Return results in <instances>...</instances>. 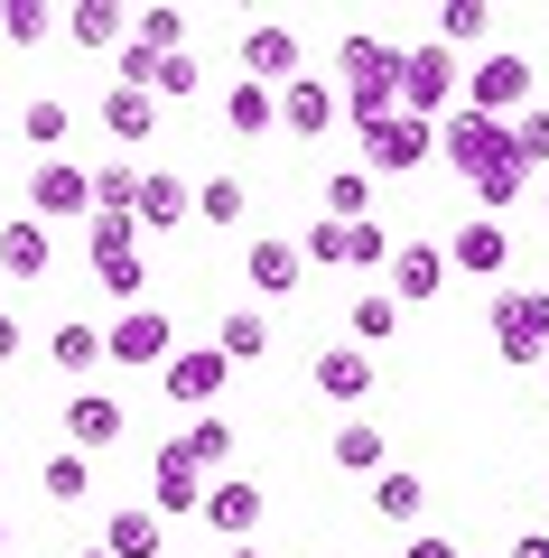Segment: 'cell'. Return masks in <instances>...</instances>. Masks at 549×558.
Listing matches in <instances>:
<instances>
[{"instance_id": "7dc6e473", "label": "cell", "mask_w": 549, "mask_h": 558, "mask_svg": "<svg viewBox=\"0 0 549 558\" xmlns=\"http://www.w3.org/2000/svg\"><path fill=\"white\" fill-rule=\"evenodd\" d=\"M0 549H10V531H0Z\"/></svg>"}, {"instance_id": "ab89813d", "label": "cell", "mask_w": 549, "mask_h": 558, "mask_svg": "<svg viewBox=\"0 0 549 558\" xmlns=\"http://www.w3.org/2000/svg\"><path fill=\"white\" fill-rule=\"evenodd\" d=\"M522 186H530V168H522V159H503V168H485V178H475V196H485V205H493V223H503V205L522 196Z\"/></svg>"}, {"instance_id": "1f68e13d", "label": "cell", "mask_w": 549, "mask_h": 558, "mask_svg": "<svg viewBox=\"0 0 549 558\" xmlns=\"http://www.w3.org/2000/svg\"><path fill=\"white\" fill-rule=\"evenodd\" d=\"M429 512V475H401V465H382V521H419Z\"/></svg>"}, {"instance_id": "5bb4252c", "label": "cell", "mask_w": 549, "mask_h": 558, "mask_svg": "<svg viewBox=\"0 0 549 558\" xmlns=\"http://www.w3.org/2000/svg\"><path fill=\"white\" fill-rule=\"evenodd\" d=\"M373 354H363V344H326V354H317V391L335 400V410H363V391H373Z\"/></svg>"}, {"instance_id": "d4e9b609", "label": "cell", "mask_w": 549, "mask_h": 558, "mask_svg": "<svg viewBox=\"0 0 549 558\" xmlns=\"http://www.w3.org/2000/svg\"><path fill=\"white\" fill-rule=\"evenodd\" d=\"M215 354L224 363H261V354H271V317H261V307H234L224 336H215Z\"/></svg>"}, {"instance_id": "f546056e", "label": "cell", "mask_w": 549, "mask_h": 558, "mask_svg": "<svg viewBox=\"0 0 549 558\" xmlns=\"http://www.w3.org/2000/svg\"><path fill=\"white\" fill-rule=\"evenodd\" d=\"M373 215V178H363V168H335L326 178V223H363Z\"/></svg>"}, {"instance_id": "b9f144b4", "label": "cell", "mask_w": 549, "mask_h": 558, "mask_svg": "<svg viewBox=\"0 0 549 558\" xmlns=\"http://www.w3.org/2000/svg\"><path fill=\"white\" fill-rule=\"evenodd\" d=\"M205 223H242V205H252V196H242V178H205Z\"/></svg>"}, {"instance_id": "30bf717a", "label": "cell", "mask_w": 549, "mask_h": 558, "mask_svg": "<svg viewBox=\"0 0 549 558\" xmlns=\"http://www.w3.org/2000/svg\"><path fill=\"white\" fill-rule=\"evenodd\" d=\"M382 270H392V307H429L438 299V289H447V252H438V242L429 233H419V242H392V260H382Z\"/></svg>"}, {"instance_id": "484cf974", "label": "cell", "mask_w": 549, "mask_h": 558, "mask_svg": "<svg viewBox=\"0 0 549 558\" xmlns=\"http://www.w3.org/2000/svg\"><path fill=\"white\" fill-rule=\"evenodd\" d=\"M131 47H140V57H187V10H140Z\"/></svg>"}, {"instance_id": "681fc988", "label": "cell", "mask_w": 549, "mask_h": 558, "mask_svg": "<svg viewBox=\"0 0 549 558\" xmlns=\"http://www.w3.org/2000/svg\"><path fill=\"white\" fill-rule=\"evenodd\" d=\"M540 502H549V484H540Z\"/></svg>"}, {"instance_id": "5b68a950", "label": "cell", "mask_w": 549, "mask_h": 558, "mask_svg": "<svg viewBox=\"0 0 549 558\" xmlns=\"http://www.w3.org/2000/svg\"><path fill=\"white\" fill-rule=\"evenodd\" d=\"M84 242H94V279L112 289V299H140L150 289V260H140V233L121 215H94L84 223Z\"/></svg>"}, {"instance_id": "e575fe53", "label": "cell", "mask_w": 549, "mask_h": 558, "mask_svg": "<svg viewBox=\"0 0 549 558\" xmlns=\"http://www.w3.org/2000/svg\"><path fill=\"white\" fill-rule=\"evenodd\" d=\"M65 28H75V47H112V38H121V28H131V20H121L112 0H84V10H75V20H65Z\"/></svg>"}, {"instance_id": "7c38bea8", "label": "cell", "mask_w": 549, "mask_h": 558, "mask_svg": "<svg viewBox=\"0 0 549 558\" xmlns=\"http://www.w3.org/2000/svg\"><path fill=\"white\" fill-rule=\"evenodd\" d=\"M242 279H252L261 299H298V279H308V260H298L289 233H261L252 252H242Z\"/></svg>"}, {"instance_id": "8fae6325", "label": "cell", "mask_w": 549, "mask_h": 558, "mask_svg": "<svg viewBox=\"0 0 549 558\" xmlns=\"http://www.w3.org/2000/svg\"><path fill=\"white\" fill-rule=\"evenodd\" d=\"M271 121H279V131H298V140H326L335 131V84L326 75H289L271 94Z\"/></svg>"}, {"instance_id": "f1b7e54d", "label": "cell", "mask_w": 549, "mask_h": 558, "mask_svg": "<svg viewBox=\"0 0 549 558\" xmlns=\"http://www.w3.org/2000/svg\"><path fill=\"white\" fill-rule=\"evenodd\" d=\"M224 131H234V140L271 131V84H234V94H224Z\"/></svg>"}, {"instance_id": "c3c4849f", "label": "cell", "mask_w": 549, "mask_h": 558, "mask_svg": "<svg viewBox=\"0 0 549 558\" xmlns=\"http://www.w3.org/2000/svg\"><path fill=\"white\" fill-rule=\"evenodd\" d=\"M84 558H103V549H84Z\"/></svg>"}, {"instance_id": "7bdbcfd3", "label": "cell", "mask_w": 549, "mask_h": 558, "mask_svg": "<svg viewBox=\"0 0 549 558\" xmlns=\"http://www.w3.org/2000/svg\"><path fill=\"white\" fill-rule=\"evenodd\" d=\"M401 558H466V549H456L447 531H419V539H410V549H401Z\"/></svg>"}, {"instance_id": "277c9868", "label": "cell", "mask_w": 549, "mask_h": 558, "mask_svg": "<svg viewBox=\"0 0 549 558\" xmlns=\"http://www.w3.org/2000/svg\"><path fill=\"white\" fill-rule=\"evenodd\" d=\"M522 102H530V57L522 47H493V57L466 65V112L503 121V112H522Z\"/></svg>"}, {"instance_id": "f6af8a7d", "label": "cell", "mask_w": 549, "mask_h": 558, "mask_svg": "<svg viewBox=\"0 0 549 558\" xmlns=\"http://www.w3.org/2000/svg\"><path fill=\"white\" fill-rule=\"evenodd\" d=\"M10 354H20V317H0V363H10Z\"/></svg>"}, {"instance_id": "44dd1931", "label": "cell", "mask_w": 549, "mask_h": 558, "mask_svg": "<svg viewBox=\"0 0 549 558\" xmlns=\"http://www.w3.org/2000/svg\"><path fill=\"white\" fill-rule=\"evenodd\" d=\"M326 457L345 465V475H382V457H392V438H382L373 418H345V428L326 438Z\"/></svg>"}, {"instance_id": "7402d4cb", "label": "cell", "mask_w": 549, "mask_h": 558, "mask_svg": "<svg viewBox=\"0 0 549 558\" xmlns=\"http://www.w3.org/2000/svg\"><path fill=\"white\" fill-rule=\"evenodd\" d=\"M47 260H57L47 223H0V270L10 279H47Z\"/></svg>"}, {"instance_id": "8992f818", "label": "cell", "mask_w": 549, "mask_h": 558, "mask_svg": "<svg viewBox=\"0 0 549 558\" xmlns=\"http://www.w3.org/2000/svg\"><path fill=\"white\" fill-rule=\"evenodd\" d=\"M429 149H438V131H429V121H410V112L363 121V178H410Z\"/></svg>"}, {"instance_id": "2e32d148", "label": "cell", "mask_w": 549, "mask_h": 558, "mask_svg": "<svg viewBox=\"0 0 549 558\" xmlns=\"http://www.w3.org/2000/svg\"><path fill=\"white\" fill-rule=\"evenodd\" d=\"M289 75H298V38H289V28H271V20L242 28V84H271V94H279Z\"/></svg>"}, {"instance_id": "e0dca14e", "label": "cell", "mask_w": 549, "mask_h": 558, "mask_svg": "<svg viewBox=\"0 0 549 558\" xmlns=\"http://www.w3.org/2000/svg\"><path fill=\"white\" fill-rule=\"evenodd\" d=\"M121 438H131V410H121V400L84 391L75 410H65V447H75V457H84V447H121Z\"/></svg>"}, {"instance_id": "d6a6232c", "label": "cell", "mask_w": 549, "mask_h": 558, "mask_svg": "<svg viewBox=\"0 0 549 558\" xmlns=\"http://www.w3.org/2000/svg\"><path fill=\"white\" fill-rule=\"evenodd\" d=\"M38 484H47V502H84V484H94V465H84L75 447H57V457H47V475H38Z\"/></svg>"}, {"instance_id": "836d02e7", "label": "cell", "mask_w": 549, "mask_h": 558, "mask_svg": "<svg viewBox=\"0 0 549 558\" xmlns=\"http://www.w3.org/2000/svg\"><path fill=\"white\" fill-rule=\"evenodd\" d=\"M485 0H447V10H438V47H475V38H485Z\"/></svg>"}, {"instance_id": "7a4b0ae2", "label": "cell", "mask_w": 549, "mask_h": 558, "mask_svg": "<svg viewBox=\"0 0 549 558\" xmlns=\"http://www.w3.org/2000/svg\"><path fill=\"white\" fill-rule=\"evenodd\" d=\"M456 84H466V65H456V47H401V112L410 121H429L438 131V112L456 102Z\"/></svg>"}, {"instance_id": "52a82bcc", "label": "cell", "mask_w": 549, "mask_h": 558, "mask_svg": "<svg viewBox=\"0 0 549 558\" xmlns=\"http://www.w3.org/2000/svg\"><path fill=\"white\" fill-rule=\"evenodd\" d=\"M224 381H234V363H224L215 344H177V354L158 363V391H168L177 410H215V400H224Z\"/></svg>"}, {"instance_id": "4dcf8cb0", "label": "cell", "mask_w": 549, "mask_h": 558, "mask_svg": "<svg viewBox=\"0 0 549 558\" xmlns=\"http://www.w3.org/2000/svg\"><path fill=\"white\" fill-rule=\"evenodd\" d=\"M140 223H150V233L187 223V186H177V178H140Z\"/></svg>"}, {"instance_id": "d6986e66", "label": "cell", "mask_w": 549, "mask_h": 558, "mask_svg": "<svg viewBox=\"0 0 549 558\" xmlns=\"http://www.w3.org/2000/svg\"><path fill=\"white\" fill-rule=\"evenodd\" d=\"M168 457H187V465H196V475H215V465L234 457V418L196 410V418H187V428H177V438H168Z\"/></svg>"}, {"instance_id": "bcb514c9", "label": "cell", "mask_w": 549, "mask_h": 558, "mask_svg": "<svg viewBox=\"0 0 549 558\" xmlns=\"http://www.w3.org/2000/svg\"><path fill=\"white\" fill-rule=\"evenodd\" d=\"M234 558H261V549H234Z\"/></svg>"}, {"instance_id": "816d5d0a", "label": "cell", "mask_w": 549, "mask_h": 558, "mask_svg": "<svg viewBox=\"0 0 549 558\" xmlns=\"http://www.w3.org/2000/svg\"><path fill=\"white\" fill-rule=\"evenodd\" d=\"M0 475H10V465H0Z\"/></svg>"}, {"instance_id": "ffe728a7", "label": "cell", "mask_w": 549, "mask_h": 558, "mask_svg": "<svg viewBox=\"0 0 549 558\" xmlns=\"http://www.w3.org/2000/svg\"><path fill=\"white\" fill-rule=\"evenodd\" d=\"M150 494H158V512H196L205 502V475L187 457H168V447H150Z\"/></svg>"}, {"instance_id": "ba28073f", "label": "cell", "mask_w": 549, "mask_h": 558, "mask_svg": "<svg viewBox=\"0 0 549 558\" xmlns=\"http://www.w3.org/2000/svg\"><path fill=\"white\" fill-rule=\"evenodd\" d=\"M438 149H447V168H456V178H485V168H503L512 159V121H485V112H456L447 121V131H438Z\"/></svg>"}, {"instance_id": "83f0119b", "label": "cell", "mask_w": 549, "mask_h": 558, "mask_svg": "<svg viewBox=\"0 0 549 558\" xmlns=\"http://www.w3.org/2000/svg\"><path fill=\"white\" fill-rule=\"evenodd\" d=\"M103 558H158V512H112Z\"/></svg>"}, {"instance_id": "d590c367", "label": "cell", "mask_w": 549, "mask_h": 558, "mask_svg": "<svg viewBox=\"0 0 549 558\" xmlns=\"http://www.w3.org/2000/svg\"><path fill=\"white\" fill-rule=\"evenodd\" d=\"M205 84V65L196 57H158V75H150V102H187Z\"/></svg>"}, {"instance_id": "9a60e30c", "label": "cell", "mask_w": 549, "mask_h": 558, "mask_svg": "<svg viewBox=\"0 0 549 558\" xmlns=\"http://www.w3.org/2000/svg\"><path fill=\"white\" fill-rule=\"evenodd\" d=\"M438 252H447V270H475V279H503V260H512V233L503 223H456V242H438Z\"/></svg>"}, {"instance_id": "3957f363", "label": "cell", "mask_w": 549, "mask_h": 558, "mask_svg": "<svg viewBox=\"0 0 549 558\" xmlns=\"http://www.w3.org/2000/svg\"><path fill=\"white\" fill-rule=\"evenodd\" d=\"M28 223H94V168L38 159L28 168Z\"/></svg>"}, {"instance_id": "74e56055", "label": "cell", "mask_w": 549, "mask_h": 558, "mask_svg": "<svg viewBox=\"0 0 549 558\" xmlns=\"http://www.w3.org/2000/svg\"><path fill=\"white\" fill-rule=\"evenodd\" d=\"M47 28H57V10H47V0H10V10H0V38H20V47H38Z\"/></svg>"}, {"instance_id": "f907efd6", "label": "cell", "mask_w": 549, "mask_h": 558, "mask_svg": "<svg viewBox=\"0 0 549 558\" xmlns=\"http://www.w3.org/2000/svg\"><path fill=\"white\" fill-rule=\"evenodd\" d=\"M540 205H549V186H540Z\"/></svg>"}, {"instance_id": "4316f807", "label": "cell", "mask_w": 549, "mask_h": 558, "mask_svg": "<svg viewBox=\"0 0 549 558\" xmlns=\"http://www.w3.org/2000/svg\"><path fill=\"white\" fill-rule=\"evenodd\" d=\"M47 354H57V373H94V363H103V326H84V317H65L57 336H47Z\"/></svg>"}, {"instance_id": "ac0fdd59", "label": "cell", "mask_w": 549, "mask_h": 558, "mask_svg": "<svg viewBox=\"0 0 549 558\" xmlns=\"http://www.w3.org/2000/svg\"><path fill=\"white\" fill-rule=\"evenodd\" d=\"M205 521H215L224 539H252L261 531V512H271V502H261V484H205V502H196Z\"/></svg>"}, {"instance_id": "cb8c5ba5", "label": "cell", "mask_w": 549, "mask_h": 558, "mask_svg": "<svg viewBox=\"0 0 549 558\" xmlns=\"http://www.w3.org/2000/svg\"><path fill=\"white\" fill-rule=\"evenodd\" d=\"M103 131H112V140H150L158 131V102L140 94V84H112V94H103Z\"/></svg>"}, {"instance_id": "ee69618b", "label": "cell", "mask_w": 549, "mask_h": 558, "mask_svg": "<svg viewBox=\"0 0 549 558\" xmlns=\"http://www.w3.org/2000/svg\"><path fill=\"white\" fill-rule=\"evenodd\" d=\"M512 558H549V531H522V539H512Z\"/></svg>"}, {"instance_id": "603a6c76", "label": "cell", "mask_w": 549, "mask_h": 558, "mask_svg": "<svg viewBox=\"0 0 549 558\" xmlns=\"http://www.w3.org/2000/svg\"><path fill=\"white\" fill-rule=\"evenodd\" d=\"M20 140H28V149H47V159H65V140H75V112H65L57 94H38V102L20 112Z\"/></svg>"}, {"instance_id": "8d00e7d4", "label": "cell", "mask_w": 549, "mask_h": 558, "mask_svg": "<svg viewBox=\"0 0 549 558\" xmlns=\"http://www.w3.org/2000/svg\"><path fill=\"white\" fill-rule=\"evenodd\" d=\"M131 205H140V178H131V168H94V215H121V223H131Z\"/></svg>"}, {"instance_id": "60d3db41", "label": "cell", "mask_w": 549, "mask_h": 558, "mask_svg": "<svg viewBox=\"0 0 549 558\" xmlns=\"http://www.w3.org/2000/svg\"><path fill=\"white\" fill-rule=\"evenodd\" d=\"M512 159H522V168H549V112H522V121H512Z\"/></svg>"}, {"instance_id": "6da1fadb", "label": "cell", "mask_w": 549, "mask_h": 558, "mask_svg": "<svg viewBox=\"0 0 549 558\" xmlns=\"http://www.w3.org/2000/svg\"><path fill=\"white\" fill-rule=\"evenodd\" d=\"M335 112H354V131L363 121H392L401 112V47L392 38H345L335 47Z\"/></svg>"}, {"instance_id": "f35d334b", "label": "cell", "mask_w": 549, "mask_h": 558, "mask_svg": "<svg viewBox=\"0 0 549 558\" xmlns=\"http://www.w3.org/2000/svg\"><path fill=\"white\" fill-rule=\"evenodd\" d=\"M401 326V307H392V289H382V299H354V344H363V354H373L382 336H392Z\"/></svg>"}, {"instance_id": "9c48e42d", "label": "cell", "mask_w": 549, "mask_h": 558, "mask_svg": "<svg viewBox=\"0 0 549 558\" xmlns=\"http://www.w3.org/2000/svg\"><path fill=\"white\" fill-rule=\"evenodd\" d=\"M493 344H503V363H540L549 354V289L493 299Z\"/></svg>"}, {"instance_id": "4fadbf2b", "label": "cell", "mask_w": 549, "mask_h": 558, "mask_svg": "<svg viewBox=\"0 0 549 558\" xmlns=\"http://www.w3.org/2000/svg\"><path fill=\"white\" fill-rule=\"evenodd\" d=\"M103 354H112V363H168L177 336H168V317H158V307H131L121 326H103Z\"/></svg>"}]
</instances>
